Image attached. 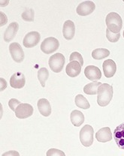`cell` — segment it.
I'll return each mask as SVG.
<instances>
[{
    "instance_id": "obj_23",
    "label": "cell",
    "mask_w": 124,
    "mask_h": 156,
    "mask_svg": "<svg viewBox=\"0 0 124 156\" xmlns=\"http://www.w3.org/2000/svg\"><path fill=\"white\" fill-rule=\"evenodd\" d=\"M49 77V71L46 68H42L38 71V79L42 87H45V82Z\"/></svg>"
},
{
    "instance_id": "obj_29",
    "label": "cell",
    "mask_w": 124,
    "mask_h": 156,
    "mask_svg": "<svg viewBox=\"0 0 124 156\" xmlns=\"http://www.w3.org/2000/svg\"><path fill=\"white\" fill-rule=\"evenodd\" d=\"M2 156H20V154L18 152H17V151L11 150L3 153Z\"/></svg>"
},
{
    "instance_id": "obj_30",
    "label": "cell",
    "mask_w": 124,
    "mask_h": 156,
    "mask_svg": "<svg viewBox=\"0 0 124 156\" xmlns=\"http://www.w3.org/2000/svg\"><path fill=\"white\" fill-rule=\"evenodd\" d=\"M0 14H1V27H2L3 25H5V24L7 23L8 21V19L7 17H6L5 14H3V12H0Z\"/></svg>"
},
{
    "instance_id": "obj_18",
    "label": "cell",
    "mask_w": 124,
    "mask_h": 156,
    "mask_svg": "<svg viewBox=\"0 0 124 156\" xmlns=\"http://www.w3.org/2000/svg\"><path fill=\"white\" fill-rule=\"evenodd\" d=\"M81 67L79 62L76 61L70 62L68 65H67L66 71V74H68V76H69L70 77H75L77 76H78L80 74L81 71Z\"/></svg>"
},
{
    "instance_id": "obj_17",
    "label": "cell",
    "mask_w": 124,
    "mask_h": 156,
    "mask_svg": "<svg viewBox=\"0 0 124 156\" xmlns=\"http://www.w3.org/2000/svg\"><path fill=\"white\" fill-rule=\"evenodd\" d=\"M38 111L42 116L48 117L51 114V106L50 102L46 98H41L37 103Z\"/></svg>"
},
{
    "instance_id": "obj_11",
    "label": "cell",
    "mask_w": 124,
    "mask_h": 156,
    "mask_svg": "<svg viewBox=\"0 0 124 156\" xmlns=\"http://www.w3.org/2000/svg\"><path fill=\"white\" fill-rule=\"evenodd\" d=\"M26 79L24 74L16 72L10 78V86L14 89H22L25 86Z\"/></svg>"
},
{
    "instance_id": "obj_2",
    "label": "cell",
    "mask_w": 124,
    "mask_h": 156,
    "mask_svg": "<svg viewBox=\"0 0 124 156\" xmlns=\"http://www.w3.org/2000/svg\"><path fill=\"white\" fill-rule=\"evenodd\" d=\"M105 23L107 29L113 33H120L123 27V20L119 14L111 12L106 16Z\"/></svg>"
},
{
    "instance_id": "obj_9",
    "label": "cell",
    "mask_w": 124,
    "mask_h": 156,
    "mask_svg": "<svg viewBox=\"0 0 124 156\" xmlns=\"http://www.w3.org/2000/svg\"><path fill=\"white\" fill-rule=\"evenodd\" d=\"M95 9L96 5L93 2L85 1L78 5L76 9V12L80 16H87L92 14Z\"/></svg>"
},
{
    "instance_id": "obj_32",
    "label": "cell",
    "mask_w": 124,
    "mask_h": 156,
    "mask_svg": "<svg viewBox=\"0 0 124 156\" xmlns=\"http://www.w3.org/2000/svg\"><path fill=\"white\" fill-rule=\"evenodd\" d=\"M123 38H124V31H123Z\"/></svg>"
},
{
    "instance_id": "obj_8",
    "label": "cell",
    "mask_w": 124,
    "mask_h": 156,
    "mask_svg": "<svg viewBox=\"0 0 124 156\" xmlns=\"http://www.w3.org/2000/svg\"><path fill=\"white\" fill-rule=\"evenodd\" d=\"M41 35L39 32L36 31H32L25 35L23 41V44H24V46L27 48H33L39 43Z\"/></svg>"
},
{
    "instance_id": "obj_25",
    "label": "cell",
    "mask_w": 124,
    "mask_h": 156,
    "mask_svg": "<svg viewBox=\"0 0 124 156\" xmlns=\"http://www.w3.org/2000/svg\"><path fill=\"white\" fill-rule=\"evenodd\" d=\"M106 37L109 41L115 43V42L118 41V40L120 39V33H113L108 29H106Z\"/></svg>"
},
{
    "instance_id": "obj_4",
    "label": "cell",
    "mask_w": 124,
    "mask_h": 156,
    "mask_svg": "<svg viewBox=\"0 0 124 156\" xmlns=\"http://www.w3.org/2000/svg\"><path fill=\"white\" fill-rule=\"evenodd\" d=\"M65 60L66 59H65L64 56L62 53H57L52 55L49 58L48 62L50 69L55 73L61 72L64 67Z\"/></svg>"
},
{
    "instance_id": "obj_12",
    "label": "cell",
    "mask_w": 124,
    "mask_h": 156,
    "mask_svg": "<svg viewBox=\"0 0 124 156\" xmlns=\"http://www.w3.org/2000/svg\"><path fill=\"white\" fill-rule=\"evenodd\" d=\"M113 138L117 146L124 150V122L115 128L113 133Z\"/></svg>"
},
{
    "instance_id": "obj_15",
    "label": "cell",
    "mask_w": 124,
    "mask_h": 156,
    "mask_svg": "<svg viewBox=\"0 0 124 156\" xmlns=\"http://www.w3.org/2000/svg\"><path fill=\"white\" fill-rule=\"evenodd\" d=\"M102 68H103L104 74H105V76L107 78H111L113 77L115 74L116 71H117L116 63L112 59H107L104 61Z\"/></svg>"
},
{
    "instance_id": "obj_28",
    "label": "cell",
    "mask_w": 124,
    "mask_h": 156,
    "mask_svg": "<svg viewBox=\"0 0 124 156\" xmlns=\"http://www.w3.org/2000/svg\"><path fill=\"white\" fill-rule=\"evenodd\" d=\"M20 104H21L20 101L17 100V99L11 98V99H10L9 101V106L10 107V108H11V110H13V111L15 112L16 108H17V107H18L20 105Z\"/></svg>"
},
{
    "instance_id": "obj_7",
    "label": "cell",
    "mask_w": 124,
    "mask_h": 156,
    "mask_svg": "<svg viewBox=\"0 0 124 156\" xmlns=\"http://www.w3.org/2000/svg\"><path fill=\"white\" fill-rule=\"evenodd\" d=\"M33 107L29 104H20L16 108L15 115L20 119H24L30 117L33 114Z\"/></svg>"
},
{
    "instance_id": "obj_20",
    "label": "cell",
    "mask_w": 124,
    "mask_h": 156,
    "mask_svg": "<svg viewBox=\"0 0 124 156\" xmlns=\"http://www.w3.org/2000/svg\"><path fill=\"white\" fill-rule=\"evenodd\" d=\"M102 83L100 82H93L90 83L86 84L85 87H84V92L86 95H94L97 94L98 89L102 85Z\"/></svg>"
},
{
    "instance_id": "obj_26",
    "label": "cell",
    "mask_w": 124,
    "mask_h": 156,
    "mask_svg": "<svg viewBox=\"0 0 124 156\" xmlns=\"http://www.w3.org/2000/svg\"><path fill=\"white\" fill-rule=\"evenodd\" d=\"M69 60L70 62H79L80 64H81V66H83V65H84V58H83L82 56H81L78 52H73V53L70 55Z\"/></svg>"
},
{
    "instance_id": "obj_6",
    "label": "cell",
    "mask_w": 124,
    "mask_h": 156,
    "mask_svg": "<svg viewBox=\"0 0 124 156\" xmlns=\"http://www.w3.org/2000/svg\"><path fill=\"white\" fill-rule=\"evenodd\" d=\"M9 51L13 60L17 63H20L24 61L25 55L22 48L17 42H13L9 46Z\"/></svg>"
},
{
    "instance_id": "obj_21",
    "label": "cell",
    "mask_w": 124,
    "mask_h": 156,
    "mask_svg": "<svg viewBox=\"0 0 124 156\" xmlns=\"http://www.w3.org/2000/svg\"><path fill=\"white\" fill-rule=\"evenodd\" d=\"M110 55V51L105 48H97L92 52V57L94 59L101 60L103 59Z\"/></svg>"
},
{
    "instance_id": "obj_1",
    "label": "cell",
    "mask_w": 124,
    "mask_h": 156,
    "mask_svg": "<svg viewBox=\"0 0 124 156\" xmlns=\"http://www.w3.org/2000/svg\"><path fill=\"white\" fill-rule=\"evenodd\" d=\"M113 87L108 83H102L98 89L97 103L100 107H106L113 98Z\"/></svg>"
},
{
    "instance_id": "obj_3",
    "label": "cell",
    "mask_w": 124,
    "mask_h": 156,
    "mask_svg": "<svg viewBox=\"0 0 124 156\" xmlns=\"http://www.w3.org/2000/svg\"><path fill=\"white\" fill-rule=\"evenodd\" d=\"M93 128L89 125H86L80 131V140L83 146L86 147L92 146L93 144Z\"/></svg>"
},
{
    "instance_id": "obj_10",
    "label": "cell",
    "mask_w": 124,
    "mask_h": 156,
    "mask_svg": "<svg viewBox=\"0 0 124 156\" xmlns=\"http://www.w3.org/2000/svg\"><path fill=\"white\" fill-rule=\"evenodd\" d=\"M86 77L93 82H98L102 77V72L99 68L94 66H88L84 69Z\"/></svg>"
},
{
    "instance_id": "obj_14",
    "label": "cell",
    "mask_w": 124,
    "mask_h": 156,
    "mask_svg": "<svg viewBox=\"0 0 124 156\" xmlns=\"http://www.w3.org/2000/svg\"><path fill=\"white\" fill-rule=\"evenodd\" d=\"M112 137H113V135H112L111 131L109 127L101 128L96 134V140L101 143L109 142L111 140Z\"/></svg>"
},
{
    "instance_id": "obj_19",
    "label": "cell",
    "mask_w": 124,
    "mask_h": 156,
    "mask_svg": "<svg viewBox=\"0 0 124 156\" xmlns=\"http://www.w3.org/2000/svg\"><path fill=\"white\" fill-rule=\"evenodd\" d=\"M70 119H71V122L72 123L74 126H81L84 122V113L79 110H73L70 115Z\"/></svg>"
},
{
    "instance_id": "obj_16",
    "label": "cell",
    "mask_w": 124,
    "mask_h": 156,
    "mask_svg": "<svg viewBox=\"0 0 124 156\" xmlns=\"http://www.w3.org/2000/svg\"><path fill=\"white\" fill-rule=\"evenodd\" d=\"M19 29V24L17 22H13L9 24L4 33V40L5 42H10L14 38Z\"/></svg>"
},
{
    "instance_id": "obj_22",
    "label": "cell",
    "mask_w": 124,
    "mask_h": 156,
    "mask_svg": "<svg viewBox=\"0 0 124 156\" xmlns=\"http://www.w3.org/2000/svg\"><path fill=\"white\" fill-rule=\"evenodd\" d=\"M75 103L77 107H78L79 108L84 109V110H87L90 107V105H89L87 99L81 94L76 95L75 98Z\"/></svg>"
},
{
    "instance_id": "obj_31",
    "label": "cell",
    "mask_w": 124,
    "mask_h": 156,
    "mask_svg": "<svg viewBox=\"0 0 124 156\" xmlns=\"http://www.w3.org/2000/svg\"><path fill=\"white\" fill-rule=\"evenodd\" d=\"M6 87H7V82H6L5 80L1 77V89H1V91H3Z\"/></svg>"
},
{
    "instance_id": "obj_24",
    "label": "cell",
    "mask_w": 124,
    "mask_h": 156,
    "mask_svg": "<svg viewBox=\"0 0 124 156\" xmlns=\"http://www.w3.org/2000/svg\"><path fill=\"white\" fill-rule=\"evenodd\" d=\"M21 17L24 20L27 21V22H32L35 20V11L32 9H27L22 13Z\"/></svg>"
},
{
    "instance_id": "obj_13",
    "label": "cell",
    "mask_w": 124,
    "mask_h": 156,
    "mask_svg": "<svg viewBox=\"0 0 124 156\" xmlns=\"http://www.w3.org/2000/svg\"><path fill=\"white\" fill-rule=\"evenodd\" d=\"M63 37L66 40H71L75 36V26L73 21L68 20L63 24Z\"/></svg>"
},
{
    "instance_id": "obj_27",
    "label": "cell",
    "mask_w": 124,
    "mask_h": 156,
    "mask_svg": "<svg viewBox=\"0 0 124 156\" xmlns=\"http://www.w3.org/2000/svg\"><path fill=\"white\" fill-rule=\"evenodd\" d=\"M47 156H66V154L64 153V152H63L62 150L57 149H50L48 150L46 153Z\"/></svg>"
},
{
    "instance_id": "obj_5",
    "label": "cell",
    "mask_w": 124,
    "mask_h": 156,
    "mask_svg": "<svg viewBox=\"0 0 124 156\" xmlns=\"http://www.w3.org/2000/svg\"><path fill=\"white\" fill-rule=\"evenodd\" d=\"M60 47V42L56 38L49 37L45 38L41 44V50L44 53L50 54L56 51Z\"/></svg>"
}]
</instances>
